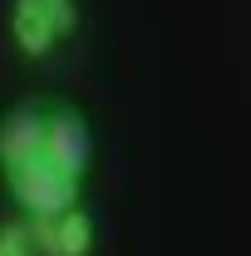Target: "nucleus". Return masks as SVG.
<instances>
[{"mask_svg": "<svg viewBox=\"0 0 251 256\" xmlns=\"http://www.w3.org/2000/svg\"><path fill=\"white\" fill-rule=\"evenodd\" d=\"M79 30V0H15L10 40L25 60H50L54 44Z\"/></svg>", "mask_w": 251, "mask_h": 256, "instance_id": "obj_1", "label": "nucleus"}, {"mask_svg": "<svg viewBox=\"0 0 251 256\" xmlns=\"http://www.w3.org/2000/svg\"><path fill=\"white\" fill-rule=\"evenodd\" d=\"M44 162L84 188L94 168V128L74 104H44Z\"/></svg>", "mask_w": 251, "mask_h": 256, "instance_id": "obj_2", "label": "nucleus"}, {"mask_svg": "<svg viewBox=\"0 0 251 256\" xmlns=\"http://www.w3.org/2000/svg\"><path fill=\"white\" fill-rule=\"evenodd\" d=\"M5 188H10V197H15V207H20L25 222H44V217H54V212L79 202V182H69L60 168H50L44 158L5 172Z\"/></svg>", "mask_w": 251, "mask_h": 256, "instance_id": "obj_3", "label": "nucleus"}, {"mask_svg": "<svg viewBox=\"0 0 251 256\" xmlns=\"http://www.w3.org/2000/svg\"><path fill=\"white\" fill-rule=\"evenodd\" d=\"M30 232H34L40 256H94V246H98V222L84 202L64 207L44 222H30Z\"/></svg>", "mask_w": 251, "mask_h": 256, "instance_id": "obj_4", "label": "nucleus"}, {"mask_svg": "<svg viewBox=\"0 0 251 256\" xmlns=\"http://www.w3.org/2000/svg\"><path fill=\"white\" fill-rule=\"evenodd\" d=\"M34 158H44V104L25 98L0 118V178Z\"/></svg>", "mask_w": 251, "mask_h": 256, "instance_id": "obj_5", "label": "nucleus"}, {"mask_svg": "<svg viewBox=\"0 0 251 256\" xmlns=\"http://www.w3.org/2000/svg\"><path fill=\"white\" fill-rule=\"evenodd\" d=\"M0 256H40V252H34V232H30L25 217L0 222Z\"/></svg>", "mask_w": 251, "mask_h": 256, "instance_id": "obj_6", "label": "nucleus"}]
</instances>
